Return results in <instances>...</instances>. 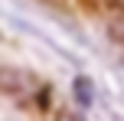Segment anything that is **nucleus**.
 Here are the masks:
<instances>
[{
  "label": "nucleus",
  "instance_id": "nucleus-2",
  "mask_svg": "<svg viewBox=\"0 0 124 121\" xmlns=\"http://www.w3.org/2000/svg\"><path fill=\"white\" fill-rule=\"evenodd\" d=\"M59 121H82V118H75V115H62Z\"/></svg>",
  "mask_w": 124,
  "mask_h": 121
},
{
  "label": "nucleus",
  "instance_id": "nucleus-1",
  "mask_svg": "<svg viewBox=\"0 0 124 121\" xmlns=\"http://www.w3.org/2000/svg\"><path fill=\"white\" fill-rule=\"evenodd\" d=\"M75 95H78V105H92V82H88V79H78V82H75Z\"/></svg>",
  "mask_w": 124,
  "mask_h": 121
}]
</instances>
